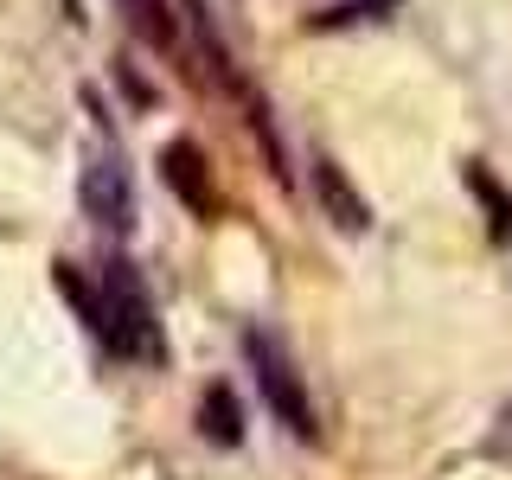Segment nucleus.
I'll return each instance as SVG.
<instances>
[{
    "instance_id": "nucleus-1",
    "label": "nucleus",
    "mask_w": 512,
    "mask_h": 480,
    "mask_svg": "<svg viewBox=\"0 0 512 480\" xmlns=\"http://www.w3.org/2000/svg\"><path fill=\"white\" fill-rule=\"evenodd\" d=\"M90 333L103 340L116 359H135V365H167V333H160V314H154V295L141 282V269L116 256L96 282V314H90Z\"/></svg>"
},
{
    "instance_id": "nucleus-2",
    "label": "nucleus",
    "mask_w": 512,
    "mask_h": 480,
    "mask_svg": "<svg viewBox=\"0 0 512 480\" xmlns=\"http://www.w3.org/2000/svg\"><path fill=\"white\" fill-rule=\"evenodd\" d=\"M244 352H250V372H256V391H263L269 416H276L288 436L314 442V404H308V384H301L295 359H288V346H282L269 327H250V333H244Z\"/></svg>"
},
{
    "instance_id": "nucleus-3",
    "label": "nucleus",
    "mask_w": 512,
    "mask_h": 480,
    "mask_svg": "<svg viewBox=\"0 0 512 480\" xmlns=\"http://www.w3.org/2000/svg\"><path fill=\"white\" fill-rule=\"evenodd\" d=\"M84 212L103 224V231H135V180H128V160L122 148H109V141H96L84 154Z\"/></svg>"
},
{
    "instance_id": "nucleus-4",
    "label": "nucleus",
    "mask_w": 512,
    "mask_h": 480,
    "mask_svg": "<svg viewBox=\"0 0 512 480\" xmlns=\"http://www.w3.org/2000/svg\"><path fill=\"white\" fill-rule=\"evenodd\" d=\"M160 180H167V192L186 205L199 224L218 218V186H212V160H205V148L192 135H173L167 148H160Z\"/></svg>"
},
{
    "instance_id": "nucleus-5",
    "label": "nucleus",
    "mask_w": 512,
    "mask_h": 480,
    "mask_svg": "<svg viewBox=\"0 0 512 480\" xmlns=\"http://www.w3.org/2000/svg\"><path fill=\"white\" fill-rule=\"evenodd\" d=\"M314 199H320V218H333V231H346V237H359L365 224H372V205L359 199V186L346 180V167L327 160V154L314 160Z\"/></svg>"
},
{
    "instance_id": "nucleus-6",
    "label": "nucleus",
    "mask_w": 512,
    "mask_h": 480,
    "mask_svg": "<svg viewBox=\"0 0 512 480\" xmlns=\"http://www.w3.org/2000/svg\"><path fill=\"white\" fill-rule=\"evenodd\" d=\"M199 436L218 442V448H237V442H244V410H237V391H231V384H212V391L199 397Z\"/></svg>"
},
{
    "instance_id": "nucleus-7",
    "label": "nucleus",
    "mask_w": 512,
    "mask_h": 480,
    "mask_svg": "<svg viewBox=\"0 0 512 480\" xmlns=\"http://www.w3.org/2000/svg\"><path fill=\"white\" fill-rule=\"evenodd\" d=\"M122 13H128V26H135V39L154 45V52H167V45L180 39V26H173L167 0H122Z\"/></svg>"
},
{
    "instance_id": "nucleus-8",
    "label": "nucleus",
    "mask_w": 512,
    "mask_h": 480,
    "mask_svg": "<svg viewBox=\"0 0 512 480\" xmlns=\"http://www.w3.org/2000/svg\"><path fill=\"white\" fill-rule=\"evenodd\" d=\"M468 186L480 192V199H487V212H493V237H506V231H512V199L487 180V167H468Z\"/></svg>"
},
{
    "instance_id": "nucleus-9",
    "label": "nucleus",
    "mask_w": 512,
    "mask_h": 480,
    "mask_svg": "<svg viewBox=\"0 0 512 480\" xmlns=\"http://www.w3.org/2000/svg\"><path fill=\"white\" fill-rule=\"evenodd\" d=\"M487 448H493V455H506V461H512V404H506V416H500V429H493V442H487Z\"/></svg>"
}]
</instances>
